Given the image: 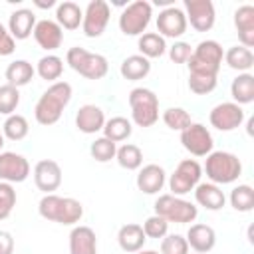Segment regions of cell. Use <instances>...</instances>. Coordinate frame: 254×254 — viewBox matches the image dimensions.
Returning <instances> with one entry per match:
<instances>
[{
	"label": "cell",
	"instance_id": "cell-37",
	"mask_svg": "<svg viewBox=\"0 0 254 254\" xmlns=\"http://www.w3.org/2000/svg\"><path fill=\"white\" fill-rule=\"evenodd\" d=\"M163 123L169 129L181 133V131H185L192 123V119H190V113L187 109H183V107H169V109L163 111Z\"/></svg>",
	"mask_w": 254,
	"mask_h": 254
},
{
	"label": "cell",
	"instance_id": "cell-40",
	"mask_svg": "<svg viewBox=\"0 0 254 254\" xmlns=\"http://www.w3.org/2000/svg\"><path fill=\"white\" fill-rule=\"evenodd\" d=\"M20 103V91L12 85H0V113L12 115Z\"/></svg>",
	"mask_w": 254,
	"mask_h": 254
},
{
	"label": "cell",
	"instance_id": "cell-47",
	"mask_svg": "<svg viewBox=\"0 0 254 254\" xmlns=\"http://www.w3.org/2000/svg\"><path fill=\"white\" fill-rule=\"evenodd\" d=\"M34 4H36L38 8H52V6H56V2H54V0H48V2H42V0H34Z\"/></svg>",
	"mask_w": 254,
	"mask_h": 254
},
{
	"label": "cell",
	"instance_id": "cell-24",
	"mask_svg": "<svg viewBox=\"0 0 254 254\" xmlns=\"http://www.w3.org/2000/svg\"><path fill=\"white\" fill-rule=\"evenodd\" d=\"M145 232H143V226L141 224H135V222H129V224H123L117 232V242H119V248L123 252H129V254H135L139 250H143L145 246Z\"/></svg>",
	"mask_w": 254,
	"mask_h": 254
},
{
	"label": "cell",
	"instance_id": "cell-5",
	"mask_svg": "<svg viewBox=\"0 0 254 254\" xmlns=\"http://www.w3.org/2000/svg\"><path fill=\"white\" fill-rule=\"evenodd\" d=\"M131 119L139 127H151L159 121V97L149 87H135L129 91Z\"/></svg>",
	"mask_w": 254,
	"mask_h": 254
},
{
	"label": "cell",
	"instance_id": "cell-38",
	"mask_svg": "<svg viewBox=\"0 0 254 254\" xmlns=\"http://www.w3.org/2000/svg\"><path fill=\"white\" fill-rule=\"evenodd\" d=\"M89 153H91V157H93L97 163H107V161L115 159V153H117V143L109 141L107 137H97V139L91 143Z\"/></svg>",
	"mask_w": 254,
	"mask_h": 254
},
{
	"label": "cell",
	"instance_id": "cell-46",
	"mask_svg": "<svg viewBox=\"0 0 254 254\" xmlns=\"http://www.w3.org/2000/svg\"><path fill=\"white\" fill-rule=\"evenodd\" d=\"M14 252V238L8 230H0V254H12Z\"/></svg>",
	"mask_w": 254,
	"mask_h": 254
},
{
	"label": "cell",
	"instance_id": "cell-23",
	"mask_svg": "<svg viewBox=\"0 0 254 254\" xmlns=\"http://www.w3.org/2000/svg\"><path fill=\"white\" fill-rule=\"evenodd\" d=\"M69 254H97V238L89 226H73L69 232Z\"/></svg>",
	"mask_w": 254,
	"mask_h": 254
},
{
	"label": "cell",
	"instance_id": "cell-3",
	"mask_svg": "<svg viewBox=\"0 0 254 254\" xmlns=\"http://www.w3.org/2000/svg\"><path fill=\"white\" fill-rule=\"evenodd\" d=\"M210 183L214 185H230L238 181L242 175V163L234 153L228 151H212L206 155L204 169Z\"/></svg>",
	"mask_w": 254,
	"mask_h": 254
},
{
	"label": "cell",
	"instance_id": "cell-1",
	"mask_svg": "<svg viewBox=\"0 0 254 254\" xmlns=\"http://www.w3.org/2000/svg\"><path fill=\"white\" fill-rule=\"evenodd\" d=\"M71 101V85L67 81H56L52 83L36 101L34 117L40 125H54L60 121L64 109Z\"/></svg>",
	"mask_w": 254,
	"mask_h": 254
},
{
	"label": "cell",
	"instance_id": "cell-44",
	"mask_svg": "<svg viewBox=\"0 0 254 254\" xmlns=\"http://www.w3.org/2000/svg\"><path fill=\"white\" fill-rule=\"evenodd\" d=\"M190 54H192V48H190V44H187V42H175V44L169 48V58H171V62H175V64H187L189 58H190Z\"/></svg>",
	"mask_w": 254,
	"mask_h": 254
},
{
	"label": "cell",
	"instance_id": "cell-41",
	"mask_svg": "<svg viewBox=\"0 0 254 254\" xmlns=\"http://www.w3.org/2000/svg\"><path fill=\"white\" fill-rule=\"evenodd\" d=\"M16 206V190L10 183L0 181V220L8 218Z\"/></svg>",
	"mask_w": 254,
	"mask_h": 254
},
{
	"label": "cell",
	"instance_id": "cell-15",
	"mask_svg": "<svg viewBox=\"0 0 254 254\" xmlns=\"http://www.w3.org/2000/svg\"><path fill=\"white\" fill-rule=\"evenodd\" d=\"M187 16L181 8L177 6H169L165 10L159 12L157 16V34L163 38H181L187 32Z\"/></svg>",
	"mask_w": 254,
	"mask_h": 254
},
{
	"label": "cell",
	"instance_id": "cell-7",
	"mask_svg": "<svg viewBox=\"0 0 254 254\" xmlns=\"http://www.w3.org/2000/svg\"><path fill=\"white\" fill-rule=\"evenodd\" d=\"M155 214L163 216L167 222L187 224V222H192L198 216V208L190 200H185L183 196L161 194L155 200Z\"/></svg>",
	"mask_w": 254,
	"mask_h": 254
},
{
	"label": "cell",
	"instance_id": "cell-30",
	"mask_svg": "<svg viewBox=\"0 0 254 254\" xmlns=\"http://www.w3.org/2000/svg\"><path fill=\"white\" fill-rule=\"evenodd\" d=\"M224 62L228 67L236 69L238 73H246L254 65V54L244 46H232L224 52Z\"/></svg>",
	"mask_w": 254,
	"mask_h": 254
},
{
	"label": "cell",
	"instance_id": "cell-43",
	"mask_svg": "<svg viewBox=\"0 0 254 254\" xmlns=\"http://www.w3.org/2000/svg\"><path fill=\"white\" fill-rule=\"evenodd\" d=\"M161 254H189L187 238L181 234H167L161 240Z\"/></svg>",
	"mask_w": 254,
	"mask_h": 254
},
{
	"label": "cell",
	"instance_id": "cell-36",
	"mask_svg": "<svg viewBox=\"0 0 254 254\" xmlns=\"http://www.w3.org/2000/svg\"><path fill=\"white\" fill-rule=\"evenodd\" d=\"M230 206L238 212H250L254 208V189L250 185H238L230 190Z\"/></svg>",
	"mask_w": 254,
	"mask_h": 254
},
{
	"label": "cell",
	"instance_id": "cell-4",
	"mask_svg": "<svg viewBox=\"0 0 254 254\" xmlns=\"http://www.w3.org/2000/svg\"><path fill=\"white\" fill-rule=\"evenodd\" d=\"M65 64L73 71L83 75L85 79H103L109 71V62L105 56L95 54V52H87L85 48H79V46H73L67 50Z\"/></svg>",
	"mask_w": 254,
	"mask_h": 254
},
{
	"label": "cell",
	"instance_id": "cell-17",
	"mask_svg": "<svg viewBox=\"0 0 254 254\" xmlns=\"http://www.w3.org/2000/svg\"><path fill=\"white\" fill-rule=\"evenodd\" d=\"M34 40L36 44L46 50V52H54L62 46L64 42V30L60 28V24L56 20H40L34 26Z\"/></svg>",
	"mask_w": 254,
	"mask_h": 254
},
{
	"label": "cell",
	"instance_id": "cell-48",
	"mask_svg": "<svg viewBox=\"0 0 254 254\" xmlns=\"http://www.w3.org/2000/svg\"><path fill=\"white\" fill-rule=\"evenodd\" d=\"M135 254H161V252H157V250H139Z\"/></svg>",
	"mask_w": 254,
	"mask_h": 254
},
{
	"label": "cell",
	"instance_id": "cell-34",
	"mask_svg": "<svg viewBox=\"0 0 254 254\" xmlns=\"http://www.w3.org/2000/svg\"><path fill=\"white\" fill-rule=\"evenodd\" d=\"M115 159H117L119 167H123L127 171H137L143 165V151L133 143H125V145L117 147Z\"/></svg>",
	"mask_w": 254,
	"mask_h": 254
},
{
	"label": "cell",
	"instance_id": "cell-6",
	"mask_svg": "<svg viewBox=\"0 0 254 254\" xmlns=\"http://www.w3.org/2000/svg\"><path fill=\"white\" fill-rule=\"evenodd\" d=\"M224 60V50L216 40H202L192 50L187 65L189 73H208L218 75L220 64Z\"/></svg>",
	"mask_w": 254,
	"mask_h": 254
},
{
	"label": "cell",
	"instance_id": "cell-20",
	"mask_svg": "<svg viewBox=\"0 0 254 254\" xmlns=\"http://www.w3.org/2000/svg\"><path fill=\"white\" fill-rule=\"evenodd\" d=\"M187 244L189 248H192L196 254H206L214 248L216 244V232L212 226L208 224H190L189 232H187Z\"/></svg>",
	"mask_w": 254,
	"mask_h": 254
},
{
	"label": "cell",
	"instance_id": "cell-14",
	"mask_svg": "<svg viewBox=\"0 0 254 254\" xmlns=\"http://www.w3.org/2000/svg\"><path fill=\"white\" fill-rule=\"evenodd\" d=\"M30 175V163L26 157L12 153V151H2L0 153V181L2 183H24Z\"/></svg>",
	"mask_w": 254,
	"mask_h": 254
},
{
	"label": "cell",
	"instance_id": "cell-27",
	"mask_svg": "<svg viewBox=\"0 0 254 254\" xmlns=\"http://www.w3.org/2000/svg\"><path fill=\"white\" fill-rule=\"evenodd\" d=\"M34 73H36V67L26 60H14L12 64H8V67L4 71L6 83L16 87V89L28 85L34 79Z\"/></svg>",
	"mask_w": 254,
	"mask_h": 254
},
{
	"label": "cell",
	"instance_id": "cell-33",
	"mask_svg": "<svg viewBox=\"0 0 254 254\" xmlns=\"http://www.w3.org/2000/svg\"><path fill=\"white\" fill-rule=\"evenodd\" d=\"M36 73L42 79L56 83V79H60L62 73H64V60L60 56H56V54H48V56H44V58L38 60Z\"/></svg>",
	"mask_w": 254,
	"mask_h": 254
},
{
	"label": "cell",
	"instance_id": "cell-19",
	"mask_svg": "<svg viewBox=\"0 0 254 254\" xmlns=\"http://www.w3.org/2000/svg\"><path fill=\"white\" fill-rule=\"evenodd\" d=\"M165 181H167V173L161 165H155V163H149L145 167L139 169V175H137V189L145 194H157L163 187H165Z\"/></svg>",
	"mask_w": 254,
	"mask_h": 254
},
{
	"label": "cell",
	"instance_id": "cell-25",
	"mask_svg": "<svg viewBox=\"0 0 254 254\" xmlns=\"http://www.w3.org/2000/svg\"><path fill=\"white\" fill-rule=\"evenodd\" d=\"M194 200L206 210H220L226 202L224 192L214 183H198L194 187Z\"/></svg>",
	"mask_w": 254,
	"mask_h": 254
},
{
	"label": "cell",
	"instance_id": "cell-28",
	"mask_svg": "<svg viewBox=\"0 0 254 254\" xmlns=\"http://www.w3.org/2000/svg\"><path fill=\"white\" fill-rule=\"evenodd\" d=\"M81 20H83V10L75 2L65 0L56 6V22L60 24L62 30H77L81 26Z\"/></svg>",
	"mask_w": 254,
	"mask_h": 254
},
{
	"label": "cell",
	"instance_id": "cell-26",
	"mask_svg": "<svg viewBox=\"0 0 254 254\" xmlns=\"http://www.w3.org/2000/svg\"><path fill=\"white\" fill-rule=\"evenodd\" d=\"M119 71L121 75L127 79V81H139V79H145L151 71V60L143 58L141 54H133V56H127L121 65H119Z\"/></svg>",
	"mask_w": 254,
	"mask_h": 254
},
{
	"label": "cell",
	"instance_id": "cell-10",
	"mask_svg": "<svg viewBox=\"0 0 254 254\" xmlns=\"http://www.w3.org/2000/svg\"><path fill=\"white\" fill-rule=\"evenodd\" d=\"M109 16L111 10L105 0H91L83 10V20H81L83 34L87 38H99L109 24Z\"/></svg>",
	"mask_w": 254,
	"mask_h": 254
},
{
	"label": "cell",
	"instance_id": "cell-2",
	"mask_svg": "<svg viewBox=\"0 0 254 254\" xmlns=\"http://www.w3.org/2000/svg\"><path fill=\"white\" fill-rule=\"evenodd\" d=\"M38 212L42 218L50 222H58L64 226H73L83 216V204L71 196L44 194L38 202Z\"/></svg>",
	"mask_w": 254,
	"mask_h": 254
},
{
	"label": "cell",
	"instance_id": "cell-32",
	"mask_svg": "<svg viewBox=\"0 0 254 254\" xmlns=\"http://www.w3.org/2000/svg\"><path fill=\"white\" fill-rule=\"evenodd\" d=\"M101 131H103V137H107L109 141H113V143H121V141H125V139L131 137V133H133V125H131V121H129L127 117L117 115V117L105 119V125H103Z\"/></svg>",
	"mask_w": 254,
	"mask_h": 254
},
{
	"label": "cell",
	"instance_id": "cell-21",
	"mask_svg": "<svg viewBox=\"0 0 254 254\" xmlns=\"http://www.w3.org/2000/svg\"><path fill=\"white\" fill-rule=\"evenodd\" d=\"M234 26L238 32L240 46L252 48L254 46V6L252 4H242L234 12Z\"/></svg>",
	"mask_w": 254,
	"mask_h": 254
},
{
	"label": "cell",
	"instance_id": "cell-18",
	"mask_svg": "<svg viewBox=\"0 0 254 254\" xmlns=\"http://www.w3.org/2000/svg\"><path fill=\"white\" fill-rule=\"evenodd\" d=\"M105 125V113L101 107L93 105V103H85L77 109L75 113V127L85 133V135H93L97 131H101Z\"/></svg>",
	"mask_w": 254,
	"mask_h": 254
},
{
	"label": "cell",
	"instance_id": "cell-49",
	"mask_svg": "<svg viewBox=\"0 0 254 254\" xmlns=\"http://www.w3.org/2000/svg\"><path fill=\"white\" fill-rule=\"evenodd\" d=\"M2 147H4V135L0 133V149H2Z\"/></svg>",
	"mask_w": 254,
	"mask_h": 254
},
{
	"label": "cell",
	"instance_id": "cell-39",
	"mask_svg": "<svg viewBox=\"0 0 254 254\" xmlns=\"http://www.w3.org/2000/svg\"><path fill=\"white\" fill-rule=\"evenodd\" d=\"M216 87V75L208 73H189V89L196 95H206L214 91Z\"/></svg>",
	"mask_w": 254,
	"mask_h": 254
},
{
	"label": "cell",
	"instance_id": "cell-9",
	"mask_svg": "<svg viewBox=\"0 0 254 254\" xmlns=\"http://www.w3.org/2000/svg\"><path fill=\"white\" fill-rule=\"evenodd\" d=\"M200 177H202V167L198 165V161H194V159H183L177 165V169L173 171V175L169 177L171 194H175V196L189 194L200 183Z\"/></svg>",
	"mask_w": 254,
	"mask_h": 254
},
{
	"label": "cell",
	"instance_id": "cell-16",
	"mask_svg": "<svg viewBox=\"0 0 254 254\" xmlns=\"http://www.w3.org/2000/svg\"><path fill=\"white\" fill-rule=\"evenodd\" d=\"M34 183L46 194H54L62 185V167L52 159L38 161L34 167Z\"/></svg>",
	"mask_w": 254,
	"mask_h": 254
},
{
	"label": "cell",
	"instance_id": "cell-29",
	"mask_svg": "<svg viewBox=\"0 0 254 254\" xmlns=\"http://www.w3.org/2000/svg\"><path fill=\"white\" fill-rule=\"evenodd\" d=\"M230 95L234 103H238L240 107L252 103L254 101V75L250 71L238 73L230 83Z\"/></svg>",
	"mask_w": 254,
	"mask_h": 254
},
{
	"label": "cell",
	"instance_id": "cell-13",
	"mask_svg": "<svg viewBox=\"0 0 254 254\" xmlns=\"http://www.w3.org/2000/svg\"><path fill=\"white\" fill-rule=\"evenodd\" d=\"M185 10L187 22H190L196 32H208L214 26L216 12L210 0H185Z\"/></svg>",
	"mask_w": 254,
	"mask_h": 254
},
{
	"label": "cell",
	"instance_id": "cell-35",
	"mask_svg": "<svg viewBox=\"0 0 254 254\" xmlns=\"http://www.w3.org/2000/svg\"><path fill=\"white\" fill-rule=\"evenodd\" d=\"M30 131V125H28V119L24 115H18V113H12L6 117L4 125H2V135L10 141H22Z\"/></svg>",
	"mask_w": 254,
	"mask_h": 254
},
{
	"label": "cell",
	"instance_id": "cell-45",
	"mask_svg": "<svg viewBox=\"0 0 254 254\" xmlns=\"http://www.w3.org/2000/svg\"><path fill=\"white\" fill-rule=\"evenodd\" d=\"M16 50V40L10 36L8 28L0 24V56H12Z\"/></svg>",
	"mask_w": 254,
	"mask_h": 254
},
{
	"label": "cell",
	"instance_id": "cell-8",
	"mask_svg": "<svg viewBox=\"0 0 254 254\" xmlns=\"http://www.w3.org/2000/svg\"><path fill=\"white\" fill-rule=\"evenodd\" d=\"M153 16V6L147 0H135L127 4L119 16V30L125 36H141L145 34Z\"/></svg>",
	"mask_w": 254,
	"mask_h": 254
},
{
	"label": "cell",
	"instance_id": "cell-42",
	"mask_svg": "<svg viewBox=\"0 0 254 254\" xmlns=\"http://www.w3.org/2000/svg\"><path fill=\"white\" fill-rule=\"evenodd\" d=\"M143 232L147 238H165L169 232V222L163 216L153 214L143 222Z\"/></svg>",
	"mask_w": 254,
	"mask_h": 254
},
{
	"label": "cell",
	"instance_id": "cell-22",
	"mask_svg": "<svg viewBox=\"0 0 254 254\" xmlns=\"http://www.w3.org/2000/svg\"><path fill=\"white\" fill-rule=\"evenodd\" d=\"M36 26V14L30 8H18L10 14L8 20V32L14 40H26L34 32Z\"/></svg>",
	"mask_w": 254,
	"mask_h": 254
},
{
	"label": "cell",
	"instance_id": "cell-11",
	"mask_svg": "<svg viewBox=\"0 0 254 254\" xmlns=\"http://www.w3.org/2000/svg\"><path fill=\"white\" fill-rule=\"evenodd\" d=\"M181 143L192 157H206L214 147L212 135L202 123H190L185 131H181Z\"/></svg>",
	"mask_w": 254,
	"mask_h": 254
},
{
	"label": "cell",
	"instance_id": "cell-50",
	"mask_svg": "<svg viewBox=\"0 0 254 254\" xmlns=\"http://www.w3.org/2000/svg\"><path fill=\"white\" fill-rule=\"evenodd\" d=\"M194 254H196V252H194Z\"/></svg>",
	"mask_w": 254,
	"mask_h": 254
},
{
	"label": "cell",
	"instance_id": "cell-31",
	"mask_svg": "<svg viewBox=\"0 0 254 254\" xmlns=\"http://www.w3.org/2000/svg\"><path fill=\"white\" fill-rule=\"evenodd\" d=\"M137 48H139V52H141L143 58L153 60V58H161L167 52V42L157 32H145V34L139 36Z\"/></svg>",
	"mask_w": 254,
	"mask_h": 254
},
{
	"label": "cell",
	"instance_id": "cell-12",
	"mask_svg": "<svg viewBox=\"0 0 254 254\" xmlns=\"http://www.w3.org/2000/svg\"><path fill=\"white\" fill-rule=\"evenodd\" d=\"M208 121L218 131H234L244 121V109L234 101H224L210 109Z\"/></svg>",
	"mask_w": 254,
	"mask_h": 254
}]
</instances>
